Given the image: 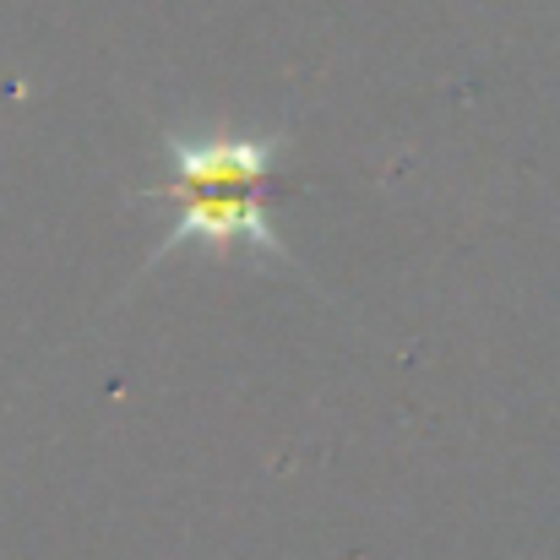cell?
<instances>
[{"instance_id": "cell-1", "label": "cell", "mask_w": 560, "mask_h": 560, "mask_svg": "<svg viewBox=\"0 0 560 560\" xmlns=\"http://www.w3.org/2000/svg\"><path fill=\"white\" fill-rule=\"evenodd\" d=\"M278 142H240V137H207L180 142L170 137L175 180L153 186L148 196L175 201V229L164 250L175 245H212V250H250V256H283V240L267 218V175H272Z\"/></svg>"}]
</instances>
